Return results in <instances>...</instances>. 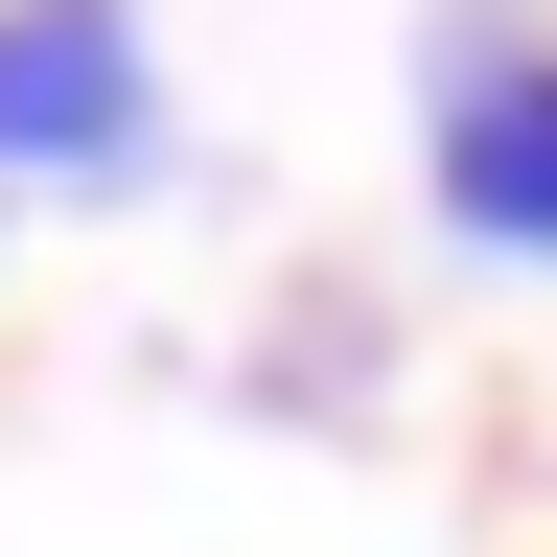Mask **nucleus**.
I'll return each instance as SVG.
<instances>
[{"mask_svg":"<svg viewBox=\"0 0 557 557\" xmlns=\"http://www.w3.org/2000/svg\"><path fill=\"white\" fill-rule=\"evenodd\" d=\"M418 186H442V233H465V256H534V278H557V47L511 24V0H465V24H442Z\"/></svg>","mask_w":557,"mask_h":557,"instance_id":"f257e3e1","label":"nucleus"},{"mask_svg":"<svg viewBox=\"0 0 557 557\" xmlns=\"http://www.w3.org/2000/svg\"><path fill=\"white\" fill-rule=\"evenodd\" d=\"M139 163H163L139 0H0V186H139Z\"/></svg>","mask_w":557,"mask_h":557,"instance_id":"f03ea898","label":"nucleus"}]
</instances>
